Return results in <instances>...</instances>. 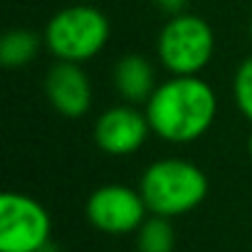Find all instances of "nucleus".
Returning a JSON list of instances; mask_svg holds the SVG:
<instances>
[{
    "label": "nucleus",
    "instance_id": "2eb2a0df",
    "mask_svg": "<svg viewBox=\"0 0 252 252\" xmlns=\"http://www.w3.org/2000/svg\"><path fill=\"white\" fill-rule=\"evenodd\" d=\"M247 156L252 158V131H250V136H247Z\"/></svg>",
    "mask_w": 252,
    "mask_h": 252
},
{
    "label": "nucleus",
    "instance_id": "423d86ee",
    "mask_svg": "<svg viewBox=\"0 0 252 252\" xmlns=\"http://www.w3.org/2000/svg\"><path fill=\"white\" fill-rule=\"evenodd\" d=\"M87 220L104 235H134L151 215L139 188L124 183H106L87 198Z\"/></svg>",
    "mask_w": 252,
    "mask_h": 252
},
{
    "label": "nucleus",
    "instance_id": "dca6fc26",
    "mask_svg": "<svg viewBox=\"0 0 252 252\" xmlns=\"http://www.w3.org/2000/svg\"><path fill=\"white\" fill-rule=\"evenodd\" d=\"M250 40H252V15H250Z\"/></svg>",
    "mask_w": 252,
    "mask_h": 252
},
{
    "label": "nucleus",
    "instance_id": "9d476101",
    "mask_svg": "<svg viewBox=\"0 0 252 252\" xmlns=\"http://www.w3.org/2000/svg\"><path fill=\"white\" fill-rule=\"evenodd\" d=\"M42 45H45V37H40L37 32H32L28 28H13L0 40V62L8 69L28 67L40 55Z\"/></svg>",
    "mask_w": 252,
    "mask_h": 252
},
{
    "label": "nucleus",
    "instance_id": "7ed1b4c3",
    "mask_svg": "<svg viewBox=\"0 0 252 252\" xmlns=\"http://www.w3.org/2000/svg\"><path fill=\"white\" fill-rule=\"evenodd\" d=\"M42 37L57 62L87 64L109 45L111 23L94 3H74L47 20Z\"/></svg>",
    "mask_w": 252,
    "mask_h": 252
},
{
    "label": "nucleus",
    "instance_id": "6e6552de",
    "mask_svg": "<svg viewBox=\"0 0 252 252\" xmlns=\"http://www.w3.org/2000/svg\"><path fill=\"white\" fill-rule=\"evenodd\" d=\"M45 94L50 106L67 116V119H79L92 109V82L89 74L84 72L82 64L74 62H55L45 77Z\"/></svg>",
    "mask_w": 252,
    "mask_h": 252
},
{
    "label": "nucleus",
    "instance_id": "f8f14e48",
    "mask_svg": "<svg viewBox=\"0 0 252 252\" xmlns=\"http://www.w3.org/2000/svg\"><path fill=\"white\" fill-rule=\"evenodd\" d=\"M232 99L240 109V114L252 124V55L245 57L232 77Z\"/></svg>",
    "mask_w": 252,
    "mask_h": 252
},
{
    "label": "nucleus",
    "instance_id": "20e7f679",
    "mask_svg": "<svg viewBox=\"0 0 252 252\" xmlns=\"http://www.w3.org/2000/svg\"><path fill=\"white\" fill-rule=\"evenodd\" d=\"M215 55L213 25L193 13L173 15L156 37V57L171 77H200Z\"/></svg>",
    "mask_w": 252,
    "mask_h": 252
},
{
    "label": "nucleus",
    "instance_id": "f257e3e1",
    "mask_svg": "<svg viewBox=\"0 0 252 252\" xmlns=\"http://www.w3.org/2000/svg\"><path fill=\"white\" fill-rule=\"evenodd\" d=\"M144 111L158 139L186 146L210 131L218 116V96L200 77H168L156 87Z\"/></svg>",
    "mask_w": 252,
    "mask_h": 252
},
{
    "label": "nucleus",
    "instance_id": "4468645a",
    "mask_svg": "<svg viewBox=\"0 0 252 252\" xmlns=\"http://www.w3.org/2000/svg\"><path fill=\"white\" fill-rule=\"evenodd\" d=\"M40 252H62V250H60V247H57L55 242H50V245H45V247H42Z\"/></svg>",
    "mask_w": 252,
    "mask_h": 252
},
{
    "label": "nucleus",
    "instance_id": "f03ea898",
    "mask_svg": "<svg viewBox=\"0 0 252 252\" xmlns=\"http://www.w3.org/2000/svg\"><path fill=\"white\" fill-rule=\"evenodd\" d=\"M139 190L151 215L181 218L205 200L208 176L186 158H158L141 173Z\"/></svg>",
    "mask_w": 252,
    "mask_h": 252
},
{
    "label": "nucleus",
    "instance_id": "0eeeda50",
    "mask_svg": "<svg viewBox=\"0 0 252 252\" xmlns=\"http://www.w3.org/2000/svg\"><path fill=\"white\" fill-rule=\"evenodd\" d=\"M151 131L149 116L136 104H114L94 121V141L106 156H131L136 154Z\"/></svg>",
    "mask_w": 252,
    "mask_h": 252
},
{
    "label": "nucleus",
    "instance_id": "1a4fd4ad",
    "mask_svg": "<svg viewBox=\"0 0 252 252\" xmlns=\"http://www.w3.org/2000/svg\"><path fill=\"white\" fill-rule=\"evenodd\" d=\"M111 84H114V92L121 96V101L146 106V101L151 99V94L156 92L161 82L156 77L154 62L146 55L126 52L124 57L116 60L111 69Z\"/></svg>",
    "mask_w": 252,
    "mask_h": 252
},
{
    "label": "nucleus",
    "instance_id": "ddd939ff",
    "mask_svg": "<svg viewBox=\"0 0 252 252\" xmlns=\"http://www.w3.org/2000/svg\"><path fill=\"white\" fill-rule=\"evenodd\" d=\"M154 8H158L163 15L173 18V15H181V13H188V0H151Z\"/></svg>",
    "mask_w": 252,
    "mask_h": 252
},
{
    "label": "nucleus",
    "instance_id": "f3484780",
    "mask_svg": "<svg viewBox=\"0 0 252 252\" xmlns=\"http://www.w3.org/2000/svg\"><path fill=\"white\" fill-rule=\"evenodd\" d=\"M77 3H94V0H77Z\"/></svg>",
    "mask_w": 252,
    "mask_h": 252
},
{
    "label": "nucleus",
    "instance_id": "39448f33",
    "mask_svg": "<svg viewBox=\"0 0 252 252\" xmlns=\"http://www.w3.org/2000/svg\"><path fill=\"white\" fill-rule=\"evenodd\" d=\"M47 208L18 190L0 195V252H40L52 240Z\"/></svg>",
    "mask_w": 252,
    "mask_h": 252
},
{
    "label": "nucleus",
    "instance_id": "9b49d317",
    "mask_svg": "<svg viewBox=\"0 0 252 252\" xmlns=\"http://www.w3.org/2000/svg\"><path fill=\"white\" fill-rule=\"evenodd\" d=\"M134 235H136V252H173L176 250V227L171 218L149 215Z\"/></svg>",
    "mask_w": 252,
    "mask_h": 252
}]
</instances>
